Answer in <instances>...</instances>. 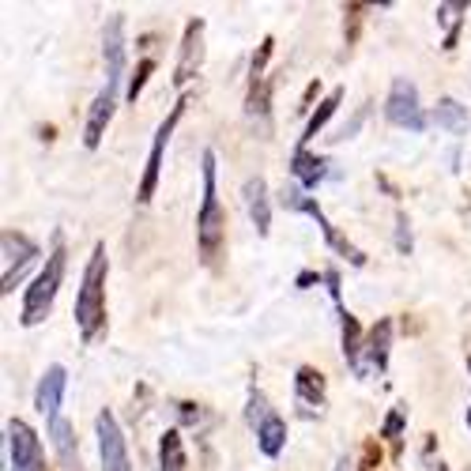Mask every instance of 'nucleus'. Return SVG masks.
<instances>
[{"label":"nucleus","mask_w":471,"mask_h":471,"mask_svg":"<svg viewBox=\"0 0 471 471\" xmlns=\"http://www.w3.org/2000/svg\"><path fill=\"white\" fill-rule=\"evenodd\" d=\"M335 471H351V460H347V457H343V460H340V464H335Z\"/></svg>","instance_id":"nucleus-31"},{"label":"nucleus","mask_w":471,"mask_h":471,"mask_svg":"<svg viewBox=\"0 0 471 471\" xmlns=\"http://www.w3.org/2000/svg\"><path fill=\"white\" fill-rule=\"evenodd\" d=\"M467 426H471V408H467Z\"/></svg>","instance_id":"nucleus-32"},{"label":"nucleus","mask_w":471,"mask_h":471,"mask_svg":"<svg viewBox=\"0 0 471 471\" xmlns=\"http://www.w3.org/2000/svg\"><path fill=\"white\" fill-rule=\"evenodd\" d=\"M467 369H471V359H467Z\"/></svg>","instance_id":"nucleus-33"},{"label":"nucleus","mask_w":471,"mask_h":471,"mask_svg":"<svg viewBox=\"0 0 471 471\" xmlns=\"http://www.w3.org/2000/svg\"><path fill=\"white\" fill-rule=\"evenodd\" d=\"M279 204H283V208H291V211H302V204H306V193H302V185H287V181H283V189H279Z\"/></svg>","instance_id":"nucleus-28"},{"label":"nucleus","mask_w":471,"mask_h":471,"mask_svg":"<svg viewBox=\"0 0 471 471\" xmlns=\"http://www.w3.org/2000/svg\"><path fill=\"white\" fill-rule=\"evenodd\" d=\"M317 279H321L317 272H302V276H298V287H310V283H317Z\"/></svg>","instance_id":"nucleus-30"},{"label":"nucleus","mask_w":471,"mask_h":471,"mask_svg":"<svg viewBox=\"0 0 471 471\" xmlns=\"http://www.w3.org/2000/svg\"><path fill=\"white\" fill-rule=\"evenodd\" d=\"M340 328H343V359H347V366L355 369L359 377H366V366H362V347H366V340H362L359 321L351 313H343L340 317Z\"/></svg>","instance_id":"nucleus-21"},{"label":"nucleus","mask_w":471,"mask_h":471,"mask_svg":"<svg viewBox=\"0 0 471 471\" xmlns=\"http://www.w3.org/2000/svg\"><path fill=\"white\" fill-rule=\"evenodd\" d=\"M0 245H4V287H0V291L12 294V291H15V283L23 279V272L38 260V245L30 242L27 234H20V230H4Z\"/></svg>","instance_id":"nucleus-8"},{"label":"nucleus","mask_w":471,"mask_h":471,"mask_svg":"<svg viewBox=\"0 0 471 471\" xmlns=\"http://www.w3.org/2000/svg\"><path fill=\"white\" fill-rule=\"evenodd\" d=\"M64 389H69V374H64V366H49V369H45V377L38 381L35 408H38L45 418H57V415H61Z\"/></svg>","instance_id":"nucleus-13"},{"label":"nucleus","mask_w":471,"mask_h":471,"mask_svg":"<svg viewBox=\"0 0 471 471\" xmlns=\"http://www.w3.org/2000/svg\"><path fill=\"white\" fill-rule=\"evenodd\" d=\"M117 95H121V91H113V87H103V91H98V98H95L91 113H87V125H83V144H87L91 151H95L98 144H103L106 128H110V121H113V110H117Z\"/></svg>","instance_id":"nucleus-11"},{"label":"nucleus","mask_w":471,"mask_h":471,"mask_svg":"<svg viewBox=\"0 0 471 471\" xmlns=\"http://www.w3.org/2000/svg\"><path fill=\"white\" fill-rule=\"evenodd\" d=\"M245 208H249V219H253L257 234H268L272 208H268V185H264V178H249L245 181Z\"/></svg>","instance_id":"nucleus-18"},{"label":"nucleus","mask_w":471,"mask_h":471,"mask_svg":"<svg viewBox=\"0 0 471 471\" xmlns=\"http://www.w3.org/2000/svg\"><path fill=\"white\" fill-rule=\"evenodd\" d=\"M185 98L170 110V117L159 125V132H155V140H151V155H147V170H144V178H140V189H136V200L140 204H151V196H155V189H159V174H162V151H166V144H170V132L178 128V121H181V113H185Z\"/></svg>","instance_id":"nucleus-5"},{"label":"nucleus","mask_w":471,"mask_h":471,"mask_svg":"<svg viewBox=\"0 0 471 471\" xmlns=\"http://www.w3.org/2000/svg\"><path fill=\"white\" fill-rule=\"evenodd\" d=\"M95 434H98V457H103V471H132L125 434H121V426H117L113 411H98Z\"/></svg>","instance_id":"nucleus-7"},{"label":"nucleus","mask_w":471,"mask_h":471,"mask_svg":"<svg viewBox=\"0 0 471 471\" xmlns=\"http://www.w3.org/2000/svg\"><path fill=\"white\" fill-rule=\"evenodd\" d=\"M223 230H227V215L219 204V189H215V151H204V204L196 215V242H200V257L211 264L223 249Z\"/></svg>","instance_id":"nucleus-2"},{"label":"nucleus","mask_w":471,"mask_h":471,"mask_svg":"<svg viewBox=\"0 0 471 471\" xmlns=\"http://www.w3.org/2000/svg\"><path fill=\"white\" fill-rule=\"evenodd\" d=\"M291 174L298 178L302 189H317L325 178H328V162L325 159H317L310 147H298L294 151V159H291Z\"/></svg>","instance_id":"nucleus-15"},{"label":"nucleus","mask_w":471,"mask_h":471,"mask_svg":"<svg viewBox=\"0 0 471 471\" xmlns=\"http://www.w3.org/2000/svg\"><path fill=\"white\" fill-rule=\"evenodd\" d=\"M8 460L12 471H45L42 442L23 418H8Z\"/></svg>","instance_id":"nucleus-6"},{"label":"nucleus","mask_w":471,"mask_h":471,"mask_svg":"<svg viewBox=\"0 0 471 471\" xmlns=\"http://www.w3.org/2000/svg\"><path fill=\"white\" fill-rule=\"evenodd\" d=\"M257 445H260V452L268 460H276L279 452H283V445H287V423H283V415L279 411H272L264 418V426L257 430Z\"/></svg>","instance_id":"nucleus-20"},{"label":"nucleus","mask_w":471,"mask_h":471,"mask_svg":"<svg viewBox=\"0 0 471 471\" xmlns=\"http://www.w3.org/2000/svg\"><path fill=\"white\" fill-rule=\"evenodd\" d=\"M396 249L403 257H411V223L403 211H396Z\"/></svg>","instance_id":"nucleus-29"},{"label":"nucleus","mask_w":471,"mask_h":471,"mask_svg":"<svg viewBox=\"0 0 471 471\" xmlns=\"http://www.w3.org/2000/svg\"><path fill=\"white\" fill-rule=\"evenodd\" d=\"M340 103H343V87L328 91V98H325V103H321V106L313 110V117H310V121H306V132H302V147H310V144L317 140V132H321V128H325V125L332 121V113L340 110Z\"/></svg>","instance_id":"nucleus-22"},{"label":"nucleus","mask_w":471,"mask_h":471,"mask_svg":"<svg viewBox=\"0 0 471 471\" xmlns=\"http://www.w3.org/2000/svg\"><path fill=\"white\" fill-rule=\"evenodd\" d=\"M302 211H306V215H313L317 219V227H321V234H325V242L335 249V253H340V257H347L351 264H355V268H362L366 264V257H362V249H355V245H351L347 238H343V234L340 230H335L332 223H328V219H325V211L321 208H317V200L313 196H306V204H302Z\"/></svg>","instance_id":"nucleus-14"},{"label":"nucleus","mask_w":471,"mask_h":471,"mask_svg":"<svg viewBox=\"0 0 471 471\" xmlns=\"http://www.w3.org/2000/svg\"><path fill=\"white\" fill-rule=\"evenodd\" d=\"M103 61H106V87L121 91L125 79V15H113L103 35Z\"/></svg>","instance_id":"nucleus-10"},{"label":"nucleus","mask_w":471,"mask_h":471,"mask_svg":"<svg viewBox=\"0 0 471 471\" xmlns=\"http://www.w3.org/2000/svg\"><path fill=\"white\" fill-rule=\"evenodd\" d=\"M204 64V20H189L185 27V38H181V61L174 69V87H185Z\"/></svg>","instance_id":"nucleus-9"},{"label":"nucleus","mask_w":471,"mask_h":471,"mask_svg":"<svg viewBox=\"0 0 471 471\" xmlns=\"http://www.w3.org/2000/svg\"><path fill=\"white\" fill-rule=\"evenodd\" d=\"M159 464H162V471H189L181 430H166L162 434V442H159Z\"/></svg>","instance_id":"nucleus-23"},{"label":"nucleus","mask_w":471,"mask_h":471,"mask_svg":"<svg viewBox=\"0 0 471 471\" xmlns=\"http://www.w3.org/2000/svg\"><path fill=\"white\" fill-rule=\"evenodd\" d=\"M268 415H272V408H268L264 392H260V389H253V392H249V408H245V418H249V426H253V430H260Z\"/></svg>","instance_id":"nucleus-26"},{"label":"nucleus","mask_w":471,"mask_h":471,"mask_svg":"<svg viewBox=\"0 0 471 471\" xmlns=\"http://www.w3.org/2000/svg\"><path fill=\"white\" fill-rule=\"evenodd\" d=\"M49 437H54V449H57V457L64 467H79V452H76V437H72V423L64 415L57 418H49Z\"/></svg>","instance_id":"nucleus-19"},{"label":"nucleus","mask_w":471,"mask_h":471,"mask_svg":"<svg viewBox=\"0 0 471 471\" xmlns=\"http://www.w3.org/2000/svg\"><path fill=\"white\" fill-rule=\"evenodd\" d=\"M464 12H467V0H452V4H437V23L445 27V42H442V49H457Z\"/></svg>","instance_id":"nucleus-24"},{"label":"nucleus","mask_w":471,"mask_h":471,"mask_svg":"<svg viewBox=\"0 0 471 471\" xmlns=\"http://www.w3.org/2000/svg\"><path fill=\"white\" fill-rule=\"evenodd\" d=\"M403 423H408V403H396V408L389 411V418H384V426H381V437H389L396 452H400V442H403Z\"/></svg>","instance_id":"nucleus-25"},{"label":"nucleus","mask_w":471,"mask_h":471,"mask_svg":"<svg viewBox=\"0 0 471 471\" xmlns=\"http://www.w3.org/2000/svg\"><path fill=\"white\" fill-rule=\"evenodd\" d=\"M294 392H298V403H306V411H321L325 408V377L317 374L313 366H298Z\"/></svg>","instance_id":"nucleus-17"},{"label":"nucleus","mask_w":471,"mask_h":471,"mask_svg":"<svg viewBox=\"0 0 471 471\" xmlns=\"http://www.w3.org/2000/svg\"><path fill=\"white\" fill-rule=\"evenodd\" d=\"M106 272H110L106 245L98 242L87 260V272H83L79 294H76V328L87 343L106 328Z\"/></svg>","instance_id":"nucleus-1"},{"label":"nucleus","mask_w":471,"mask_h":471,"mask_svg":"<svg viewBox=\"0 0 471 471\" xmlns=\"http://www.w3.org/2000/svg\"><path fill=\"white\" fill-rule=\"evenodd\" d=\"M430 121L437 128H445L449 136H467V106H460L457 98H442L434 110H430Z\"/></svg>","instance_id":"nucleus-16"},{"label":"nucleus","mask_w":471,"mask_h":471,"mask_svg":"<svg viewBox=\"0 0 471 471\" xmlns=\"http://www.w3.org/2000/svg\"><path fill=\"white\" fill-rule=\"evenodd\" d=\"M151 72H155V61L144 57V61L136 64V72H132V79H128V91H125L128 103H136V98H140V91H144V83H147V76H151Z\"/></svg>","instance_id":"nucleus-27"},{"label":"nucleus","mask_w":471,"mask_h":471,"mask_svg":"<svg viewBox=\"0 0 471 471\" xmlns=\"http://www.w3.org/2000/svg\"><path fill=\"white\" fill-rule=\"evenodd\" d=\"M389 347H392V321H389V317H381V321L369 328L366 347H362L366 377H369V369H377V374H384V369H389Z\"/></svg>","instance_id":"nucleus-12"},{"label":"nucleus","mask_w":471,"mask_h":471,"mask_svg":"<svg viewBox=\"0 0 471 471\" xmlns=\"http://www.w3.org/2000/svg\"><path fill=\"white\" fill-rule=\"evenodd\" d=\"M384 117H389L392 125L408 128V132H423L430 117L423 113L418 106V87L408 79V76H396L392 87H389V103H384Z\"/></svg>","instance_id":"nucleus-4"},{"label":"nucleus","mask_w":471,"mask_h":471,"mask_svg":"<svg viewBox=\"0 0 471 471\" xmlns=\"http://www.w3.org/2000/svg\"><path fill=\"white\" fill-rule=\"evenodd\" d=\"M61 279H64V245L57 238L54 253L45 257V268L35 276V283H30V291L23 298V313H20V325L23 328H35V325H42L45 317H49V310H54V298L61 291Z\"/></svg>","instance_id":"nucleus-3"}]
</instances>
